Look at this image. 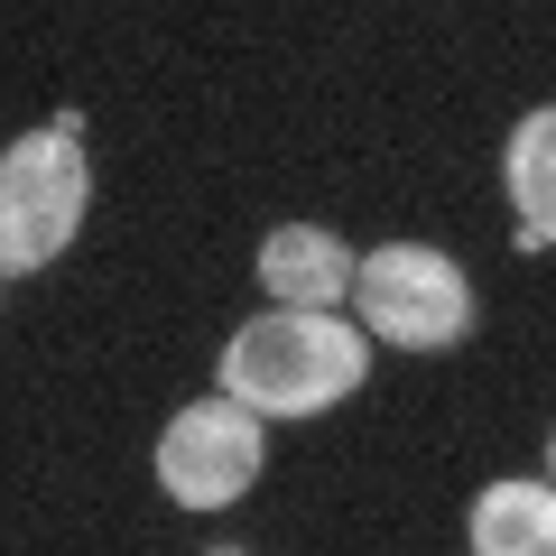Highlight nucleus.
<instances>
[{"instance_id": "nucleus-7", "label": "nucleus", "mask_w": 556, "mask_h": 556, "mask_svg": "<svg viewBox=\"0 0 556 556\" xmlns=\"http://www.w3.org/2000/svg\"><path fill=\"white\" fill-rule=\"evenodd\" d=\"M501 186H510L519 223H529L538 241H556V102L510 130V149H501Z\"/></svg>"}, {"instance_id": "nucleus-3", "label": "nucleus", "mask_w": 556, "mask_h": 556, "mask_svg": "<svg viewBox=\"0 0 556 556\" xmlns=\"http://www.w3.org/2000/svg\"><path fill=\"white\" fill-rule=\"evenodd\" d=\"M353 306H362V325H371L380 343L445 353V343H464V325H473V278L445 251H427V241H380L353 269Z\"/></svg>"}, {"instance_id": "nucleus-9", "label": "nucleus", "mask_w": 556, "mask_h": 556, "mask_svg": "<svg viewBox=\"0 0 556 556\" xmlns=\"http://www.w3.org/2000/svg\"><path fill=\"white\" fill-rule=\"evenodd\" d=\"M547 455H556V445H547Z\"/></svg>"}, {"instance_id": "nucleus-4", "label": "nucleus", "mask_w": 556, "mask_h": 556, "mask_svg": "<svg viewBox=\"0 0 556 556\" xmlns=\"http://www.w3.org/2000/svg\"><path fill=\"white\" fill-rule=\"evenodd\" d=\"M260 455H269V437L241 399H195L159 437V492L186 501V510H232L260 482Z\"/></svg>"}, {"instance_id": "nucleus-8", "label": "nucleus", "mask_w": 556, "mask_h": 556, "mask_svg": "<svg viewBox=\"0 0 556 556\" xmlns=\"http://www.w3.org/2000/svg\"><path fill=\"white\" fill-rule=\"evenodd\" d=\"M214 556H251V547H214Z\"/></svg>"}, {"instance_id": "nucleus-2", "label": "nucleus", "mask_w": 556, "mask_h": 556, "mask_svg": "<svg viewBox=\"0 0 556 556\" xmlns=\"http://www.w3.org/2000/svg\"><path fill=\"white\" fill-rule=\"evenodd\" d=\"M84 121L56 112L47 130L0 149V269H47L65 241L84 232L93 204V167H84Z\"/></svg>"}, {"instance_id": "nucleus-6", "label": "nucleus", "mask_w": 556, "mask_h": 556, "mask_svg": "<svg viewBox=\"0 0 556 556\" xmlns=\"http://www.w3.org/2000/svg\"><path fill=\"white\" fill-rule=\"evenodd\" d=\"M473 556H556V482H492L473 501Z\"/></svg>"}, {"instance_id": "nucleus-5", "label": "nucleus", "mask_w": 556, "mask_h": 556, "mask_svg": "<svg viewBox=\"0 0 556 556\" xmlns=\"http://www.w3.org/2000/svg\"><path fill=\"white\" fill-rule=\"evenodd\" d=\"M353 269H362V260L343 251L325 223H278V232L260 241V288H269L278 306H306V316L353 306Z\"/></svg>"}, {"instance_id": "nucleus-1", "label": "nucleus", "mask_w": 556, "mask_h": 556, "mask_svg": "<svg viewBox=\"0 0 556 556\" xmlns=\"http://www.w3.org/2000/svg\"><path fill=\"white\" fill-rule=\"evenodd\" d=\"M362 371H371V343L343 316H306V306H269L223 343V399H241L251 417H325L362 390Z\"/></svg>"}]
</instances>
